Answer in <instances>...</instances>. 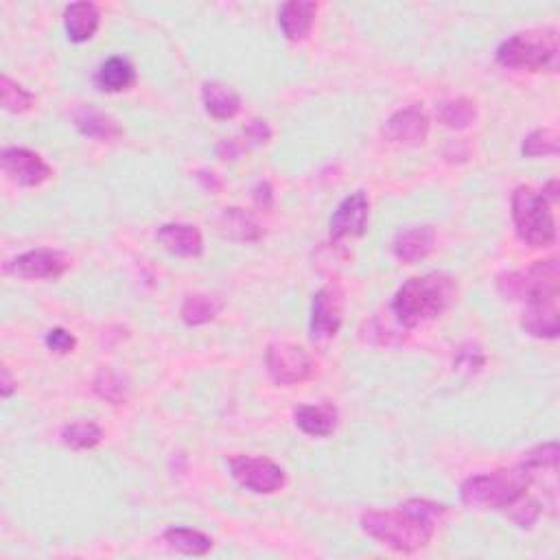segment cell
<instances>
[{"instance_id": "6da1fadb", "label": "cell", "mask_w": 560, "mask_h": 560, "mask_svg": "<svg viewBox=\"0 0 560 560\" xmlns=\"http://www.w3.org/2000/svg\"><path fill=\"white\" fill-rule=\"evenodd\" d=\"M445 515V506L427 499H410L399 510L366 512L361 517V530L390 550L412 554L431 543L436 523Z\"/></svg>"}, {"instance_id": "7a4b0ae2", "label": "cell", "mask_w": 560, "mask_h": 560, "mask_svg": "<svg viewBox=\"0 0 560 560\" xmlns=\"http://www.w3.org/2000/svg\"><path fill=\"white\" fill-rule=\"evenodd\" d=\"M458 300V280L445 272L414 276L396 291L392 313L407 329L436 320Z\"/></svg>"}, {"instance_id": "3957f363", "label": "cell", "mask_w": 560, "mask_h": 560, "mask_svg": "<svg viewBox=\"0 0 560 560\" xmlns=\"http://www.w3.org/2000/svg\"><path fill=\"white\" fill-rule=\"evenodd\" d=\"M558 57V33L554 29L517 33L501 42L497 49V62L501 66L528 70V73H556Z\"/></svg>"}, {"instance_id": "277c9868", "label": "cell", "mask_w": 560, "mask_h": 560, "mask_svg": "<svg viewBox=\"0 0 560 560\" xmlns=\"http://www.w3.org/2000/svg\"><path fill=\"white\" fill-rule=\"evenodd\" d=\"M530 486V477L525 475L519 464L515 469L469 477L460 488V497L464 504L471 508L504 512L508 506L515 504L519 497L528 495Z\"/></svg>"}, {"instance_id": "5b68a950", "label": "cell", "mask_w": 560, "mask_h": 560, "mask_svg": "<svg viewBox=\"0 0 560 560\" xmlns=\"http://www.w3.org/2000/svg\"><path fill=\"white\" fill-rule=\"evenodd\" d=\"M512 221L519 239L530 248H547L556 241L552 204L532 186H519L512 195Z\"/></svg>"}, {"instance_id": "8992f818", "label": "cell", "mask_w": 560, "mask_h": 560, "mask_svg": "<svg viewBox=\"0 0 560 560\" xmlns=\"http://www.w3.org/2000/svg\"><path fill=\"white\" fill-rule=\"evenodd\" d=\"M558 259H545L536 261L528 270L510 272L499 276L497 289L499 294L508 300H521L525 305L545 298H558Z\"/></svg>"}, {"instance_id": "52a82bcc", "label": "cell", "mask_w": 560, "mask_h": 560, "mask_svg": "<svg viewBox=\"0 0 560 560\" xmlns=\"http://www.w3.org/2000/svg\"><path fill=\"white\" fill-rule=\"evenodd\" d=\"M267 372L280 388H289V385H298L313 377L315 366L307 350L298 344L278 342L267 348Z\"/></svg>"}, {"instance_id": "ba28073f", "label": "cell", "mask_w": 560, "mask_h": 560, "mask_svg": "<svg viewBox=\"0 0 560 560\" xmlns=\"http://www.w3.org/2000/svg\"><path fill=\"white\" fill-rule=\"evenodd\" d=\"M230 471L243 488L256 495H274L287 482L285 471L270 458L239 455V458L230 460Z\"/></svg>"}, {"instance_id": "9c48e42d", "label": "cell", "mask_w": 560, "mask_h": 560, "mask_svg": "<svg viewBox=\"0 0 560 560\" xmlns=\"http://www.w3.org/2000/svg\"><path fill=\"white\" fill-rule=\"evenodd\" d=\"M346 294L340 283L324 285L313 296L311 305V335L313 340H331L344 324Z\"/></svg>"}, {"instance_id": "30bf717a", "label": "cell", "mask_w": 560, "mask_h": 560, "mask_svg": "<svg viewBox=\"0 0 560 560\" xmlns=\"http://www.w3.org/2000/svg\"><path fill=\"white\" fill-rule=\"evenodd\" d=\"M70 270V259L60 250H31L7 265V272L27 280H57Z\"/></svg>"}, {"instance_id": "8fae6325", "label": "cell", "mask_w": 560, "mask_h": 560, "mask_svg": "<svg viewBox=\"0 0 560 560\" xmlns=\"http://www.w3.org/2000/svg\"><path fill=\"white\" fill-rule=\"evenodd\" d=\"M0 165L22 186H40L53 178V169L46 165L42 156L25 147H7L0 154Z\"/></svg>"}, {"instance_id": "7c38bea8", "label": "cell", "mask_w": 560, "mask_h": 560, "mask_svg": "<svg viewBox=\"0 0 560 560\" xmlns=\"http://www.w3.org/2000/svg\"><path fill=\"white\" fill-rule=\"evenodd\" d=\"M368 213H370V202L366 193H353L350 197L337 206V210L331 217V239L342 241V239H355L366 232L368 226Z\"/></svg>"}, {"instance_id": "4fadbf2b", "label": "cell", "mask_w": 560, "mask_h": 560, "mask_svg": "<svg viewBox=\"0 0 560 560\" xmlns=\"http://www.w3.org/2000/svg\"><path fill=\"white\" fill-rule=\"evenodd\" d=\"M383 134L399 145H423L429 136V116L418 105H410V108H403L390 116Z\"/></svg>"}, {"instance_id": "5bb4252c", "label": "cell", "mask_w": 560, "mask_h": 560, "mask_svg": "<svg viewBox=\"0 0 560 560\" xmlns=\"http://www.w3.org/2000/svg\"><path fill=\"white\" fill-rule=\"evenodd\" d=\"M521 469L530 477V484H541L543 490L556 504V475H558V445L547 442V445L536 447L523 455Z\"/></svg>"}, {"instance_id": "9a60e30c", "label": "cell", "mask_w": 560, "mask_h": 560, "mask_svg": "<svg viewBox=\"0 0 560 560\" xmlns=\"http://www.w3.org/2000/svg\"><path fill=\"white\" fill-rule=\"evenodd\" d=\"M523 331L539 340H556L560 331L558 298H545L530 302L521 320Z\"/></svg>"}, {"instance_id": "2e32d148", "label": "cell", "mask_w": 560, "mask_h": 560, "mask_svg": "<svg viewBox=\"0 0 560 560\" xmlns=\"http://www.w3.org/2000/svg\"><path fill=\"white\" fill-rule=\"evenodd\" d=\"M156 239L167 252L182 256V259H197V256H202L204 252L202 232L195 226L167 224L158 230Z\"/></svg>"}, {"instance_id": "e0dca14e", "label": "cell", "mask_w": 560, "mask_h": 560, "mask_svg": "<svg viewBox=\"0 0 560 560\" xmlns=\"http://www.w3.org/2000/svg\"><path fill=\"white\" fill-rule=\"evenodd\" d=\"M315 14H318V5L309 3V0H291L280 7L278 25L289 42H302L307 40L311 33Z\"/></svg>"}, {"instance_id": "ac0fdd59", "label": "cell", "mask_w": 560, "mask_h": 560, "mask_svg": "<svg viewBox=\"0 0 560 560\" xmlns=\"http://www.w3.org/2000/svg\"><path fill=\"white\" fill-rule=\"evenodd\" d=\"M436 232L431 226H416L410 230H401L392 241V252L403 263H418L434 250Z\"/></svg>"}, {"instance_id": "d6986e66", "label": "cell", "mask_w": 560, "mask_h": 560, "mask_svg": "<svg viewBox=\"0 0 560 560\" xmlns=\"http://www.w3.org/2000/svg\"><path fill=\"white\" fill-rule=\"evenodd\" d=\"M73 119H75V127L81 134L101 140V143H114V140H119L123 136V127L119 125V121L97 108H90V105H81V108H77Z\"/></svg>"}, {"instance_id": "ffe728a7", "label": "cell", "mask_w": 560, "mask_h": 560, "mask_svg": "<svg viewBox=\"0 0 560 560\" xmlns=\"http://www.w3.org/2000/svg\"><path fill=\"white\" fill-rule=\"evenodd\" d=\"M215 230L219 232L224 239L230 241H243V243H252V241H261L263 239V228L256 224V219L245 213L243 208H226L224 213H221L215 219Z\"/></svg>"}, {"instance_id": "44dd1931", "label": "cell", "mask_w": 560, "mask_h": 560, "mask_svg": "<svg viewBox=\"0 0 560 560\" xmlns=\"http://www.w3.org/2000/svg\"><path fill=\"white\" fill-rule=\"evenodd\" d=\"M101 25V14L92 3H73L64 11V27L70 42L81 44L95 38Z\"/></svg>"}, {"instance_id": "7402d4cb", "label": "cell", "mask_w": 560, "mask_h": 560, "mask_svg": "<svg viewBox=\"0 0 560 560\" xmlns=\"http://www.w3.org/2000/svg\"><path fill=\"white\" fill-rule=\"evenodd\" d=\"M202 101L206 112L219 121L235 119L241 110V99L237 92L219 84V81H206L202 86Z\"/></svg>"}, {"instance_id": "603a6c76", "label": "cell", "mask_w": 560, "mask_h": 560, "mask_svg": "<svg viewBox=\"0 0 560 560\" xmlns=\"http://www.w3.org/2000/svg\"><path fill=\"white\" fill-rule=\"evenodd\" d=\"M294 418L298 429L313 438L331 436L337 427V410L333 405H302Z\"/></svg>"}, {"instance_id": "cb8c5ba5", "label": "cell", "mask_w": 560, "mask_h": 560, "mask_svg": "<svg viewBox=\"0 0 560 560\" xmlns=\"http://www.w3.org/2000/svg\"><path fill=\"white\" fill-rule=\"evenodd\" d=\"M97 86L103 92H125L136 84V70L125 60V57H110L108 62H103L97 70Z\"/></svg>"}, {"instance_id": "d4e9b609", "label": "cell", "mask_w": 560, "mask_h": 560, "mask_svg": "<svg viewBox=\"0 0 560 560\" xmlns=\"http://www.w3.org/2000/svg\"><path fill=\"white\" fill-rule=\"evenodd\" d=\"M165 541L171 550L182 552L186 556H206L213 550V539L208 534L191 528H169L165 532Z\"/></svg>"}, {"instance_id": "484cf974", "label": "cell", "mask_w": 560, "mask_h": 560, "mask_svg": "<svg viewBox=\"0 0 560 560\" xmlns=\"http://www.w3.org/2000/svg\"><path fill=\"white\" fill-rule=\"evenodd\" d=\"M436 116L449 130H466L477 119V108L469 99H453L440 103L436 108Z\"/></svg>"}, {"instance_id": "4316f807", "label": "cell", "mask_w": 560, "mask_h": 560, "mask_svg": "<svg viewBox=\"0 0 560 560\" xmlns=\"http://www.w3.org/2000/svg\"><path fill=\"white\" fill-rule=\"evenodd\" d=\"M221 307L224 305H221L217 298L195 294L184 300L180 313H182V320L189 326H202V324L213 322L219 315Z\"/></svg>"}, {"instance_id": "83f0119b", "label": "cell", "mask_w": 560, "mask_h": 560, "mask_svg": "<svg viewBox=\"0 0 560 560\" xmlns=\"http://www.w3.org/2000/svg\"><path fill=\"white\" fill-rule=\"evenodd\" d=\"M103 438V431L97 423L92 420H79V423H70L64 427L62 431V440L64 445L75 449V451H86V449H95Z\"/></svg>"}, {"instance_id": "f1b7e54d", "label": "cell", "mask_w": 560, "mask_h": 560, "mask_svg": "<svg viewBox=\"0 0 560 560\" xmlns=\"http://www.w3.org/2000/svg\"><path fill=\"white\" fill-rule=\"evenodd\" d=\"M523 158H541V156H556L558 154V134L550 127L532 132L521 145Z\"/></svg>"}, {"instance_id": "f546056e", "label": "cell", "mask_w": 560, "mask_h": 560, "mask_svg": "<svg viewBox=\"0 0 560 560\" xmlns=\"http://www.w3.org/2000/svg\"><path fill=\"white\" fill-rule=\"evenodd\" d=\"M0 97H3V108L11 114L29 112L35 105V97L31 92L18 86L16 81H11L7 75L0 79Z\"/></svg>"}, {"instance_id": "4dcf8cb0", "label": "cell", "mask_w": 560, "mask_h": 560, "mask_svg": "<svg viewBox=\"0 0 560 560\" xmlns=\"http://www.w3.org/2000/svg\"><path fill=\"white\" fill-rule=\"evenodd\" d=\"M504 515L510 521H515L519 528H532L541 517V504L532 495H523L504 510Z\"/></svg>"}, {"instance_id": "1f68e13d", "label": "cell", "mask_w": 560, "mask_h": 560, "mask_svg": "<svg viewBox=\"0 0 560 560\" xmlns=\"http://www.w3.org/2000/svg\"><path fill=\"white\" fill-rule=\"evenodd\" d=\"M95 390L99 392V396H103L105 401L121 403L125 399V388H123L121 379L112 375V372H108V370L99 372V377L95 381Z\"/></svg>"}, {"instance_id": "d6a6232c", "label": "cell", "mask_w": 560, "mask_h": 560, "mask_svg": "<svg viewBox=\"0 0 560 560\" xmlns=\"http://www.w3.org/2000/svg\"><path fill=\"white\" fill-rule=\"evenodd\" d=\"M486 364V357L484 353L477 346L469 344V346H462L458 350V357H455V368L460 372H466V375H475V372H480Z\"/></svg>"}, {"instance_id": "836d02e7", "label": "cell", "mask_w": 560, "mask_h": 560, "mask_svg": "<svg viewBox=\"0 0 560 560\" xmlns=\"http://www.w3.org/2000/svg\"><path fill=\"white\" fill-rule=\"evenodd\" d=\"M46 346H49V350H53V353H57V355H68L75 350L77 340L73 333H68L64 329H51L49 333H46Z\"/></svg>"}, {"instance_id": "e575fe53", "label": "cell", "mask_w": 560, "mask_h": 560, "mask_svg": "<svg viewBox=\"0 0 560 560\" xmlns=\"http://www.w3.org/2000/svg\"><path fill=\"white\" fill-rule=\"evenodd\" d=\"M245 138H250L256 145L270 143V138H272L270 125H267L265 121H250L248 125H245Z\"/></svg>"}, {"instance_id": "d590c367", "label": "cell", "mask_w": 560, "mask_h": 560, "mask_svg": "<svg viewBox=\"0 0 560 560\" xmlns=\"http://www.w3.org/2000/svg\"><path fill=\"white\" fill-rule=\"evenodd\" d=\"M254 204L259 210H265V213H270L274 208V191L272 186L267 182H259L254 189Z\"/></svg>"}, {"instance_id": "8d00e7d4", "label": "cell", "mask_w": 560, "mask_h": 560, "mask_svg": "<svg viewBox=\"0 0 560 560\" xmlns=\"http://www.w3.org/2000/svg\"><path fill=\"white\" fill-rule=\"evenodd\" d=\"M217 154L221 160H235L239 156V147L235 140H221L217 145Z\"/></svg>"}, {"instance_id": "74e56055", "label": "cell", "mask_w": 560, "mask_h": 560, "mask_svg": "<svg viewBox=\"0 0 560 560\" xmlns=\"http://www.w3.org/2000/svg\"><path fill=\"white\" fill-rule=\"evenodd\" d=\"M16 390V381L11 379V372L7 366H3V383H0V394H3V399H9L11 394Z\"/></svg>"}, {"instance_id": "f35d334b", "label": "cell", "mask_w": 560, "mask_h": 560, "mask_svg": "<svg viewBox=\"0 0 560 560\" xmlns=\"http://www.w3.org/2000/svg\"><path fill=\"white\" fill-rule=\"evenodd\" d=\"M556 189H558V180H552L550 184H547V186H545V189H543V193H541V195H543V197H545V200H547V202H550V204H556V200H558V191H556Z\"/></svg>"}]
</instances>
